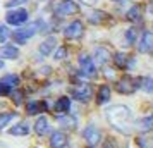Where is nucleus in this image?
I'll list each match as a JSON object with an SVG mask.
<instances>
[{
    "label": "nucleus",
    "instance_id": "20",
    "mask_svg": "<svg viewBox=\"0 0 153 148\" xmlns=\"http://www.w3.org/2000/svg\"><path fill=\"white\" fill-rule=\"evenodd\" d=\"M136 124H138V129H141V131H153V114L141 117Z\"/></svg>",
    "mask_w": 153,
    "mask_h": 148
},
{
    "label": "nucleus",
    "instance_id": "30",
    "mask_svg": "<svg viewBox=\"0 0 153 148\" xmlns=\"http://www.w3.org/2000/svg\"><path fill=\"white\" fill-rule=\"evenodd\" d=\"M10 93H12V90H10L9 86L0 83V97H7V95H10Z\"/></svg>",
    "mask_w": 153,
    "mask_h": 148
},
{
    "label": "nucleus",
    "instance_id": "26",
    "mask_svg": "<svg viewBox=\"0 0 153 148\" xmlns=\"http://www.w3.org/2000/svg\"><path fill=\"white\" fill-rule=\"evenodd\" d=\"M141 90H145L146 93H153V78L141 79Z\"/></svg>",
    "mask_w": 153,
    "mask_h": 148
},
{
    "label": "nucleus",
    "instance_id": "5",
    "mask_svg": "<svg viewBox=\"0 0 153 148\" xmlns=\"http://www.w3.org/2000/svg\"><path fill=\"white\" fill-rule=\"evenodd\" d=\"M28 21V10L26 9H12L5 14V22L12 26H21Z\"/></svg>",
    "mask_w": 153,
    "mask_h": 148
},
{
    "label": "nucleus",
    "instance_id": "14",
    "mask_svg": "<svg viewBox=\"0 0 153 148\" xmlns=\"http://www.w3.org/2000/svg\"><path fill=\"white\" fill-rule=\"evenodd\" d=\"M55 45H57L55 36H48V38L43 40V43H40V48L38 50H40L42 55H50L53 52V48H55Z\"/></svg>",
    "mask_w": 153,
    "mask_h": 148
},
{
    "label": "nucleus",
    "instance_id": "21",
    "mask_svg": "<svg viewBox=\"0 0 153 148\" xmlns=\"http://www.w3.org/2000/svg\"><path fill=\"white\" fill-rule=\"evenodd\" d=\"M69 109H71V98H67V97H60V98L55 102V112L67 114Z\"/></svg>",
    "mask_w": 153,
    "mask_h": 148
},
{
    "label": "nucleus",
    "instance_id": "24",
    "mask_svg": "<svg viewBox=\"0 0 153 148\" xmlns=\"http://www.w3.org/2000/svg\"><path fill=\"white\" fill-rule=\"evenodd\" d=\"M12 119H16V114L9 112V114H0V129H4L5 126H9V122Z\"/></svg>",
    "mask_w": 153,
    "mask_h": 148
},
{
    "label": "nucleus",
    "instance_id": "32",
    "mask_svg": "<svg viewBox=\"0 0 153 148\" xmlns=\"http://www.w3.org/2000/svg\"><path fill=\"white\" fill-rule=\"evenodd\" d=\"M10 95L14 97V102L17 103V105H19V103H22V93L21 91H12Z\"/></svg>",
    "mask_w": 153,
    "mask_h": 148
},
{
    "label": "nucleus",
    "instance_id": "18",
    "mask_svg": "<svg viewBox=\"0 0 153 148\" xmlns=\"http://www.w3.org/2000/svg\"><path fill=\"white\" fill-rule=\"evenodd\" d=\"M93 57H95V64H100V65H103L108 59H110V54H108V50L107 48H102V47H98V48H95V54H93Z\"/></svg>",
    "mask_w": 153,
    "mask_h": 148
},
{
    "label": "nucleus",
    "instance_id": "27",
    "mask_svg": "<svg viewBox=\"0 0 153 148\" xmlns=\"http://www.w3.org/2000/svg\"><path fill=\"white\" fill-rule=\"evenodd\" d=\"M26 110H28L29 115H35V114L40 112V103L38 102H28L26 103Z\"/></svg>",
    "mask_w": 153,
    "mask_h": 148
},
{
    "label": "nucleus",
    "instance_id": "36",
    "mask_svg": "<svg viewBox=\"0 0 153 148\" xmlns=\"http://www.w3.org/2000/svg\"><path fill=\"white\" fill-rule=\"evenodd\" d=\"M2 67H4V60H2V59H0V69H2Z\"/></svg>",
    "mask_w": 153,
    "mask_h": 148
},
{
    "label": "nucleus",
    "instance_id": "11",
    "mask_svg": "<svg viewBox=\"0 0 153 148\" xmlns=\"http://www.w3.org/2000/svg\"><path fill=\"white\" fill-rule=\"evenodd\" d=\"M50 145H52V148H65L67 147V136L62 131H53L50 136Z\"/></svg>",
    "mask_w": 153,
    "mask_h": 148
},
{
    "label": "nucleus",
    "instance_id": "15",
    "mask_svg": "<svg viewBox=\"0 0 153 148\" xmlns=\"http://www.w3.org/2000/svg\"><path fill=\"white\" fill-rule=\"evenodd\" d=\"M57 122L62 127H71V129L77 126V119L74 115H71V114H60V115H57Z\"/></svg>",
    "mask_w": 153,
    "mask_h": 148
},
{
    "label": "nucleus",
    "instance_id": "33",
    "mask_svg": "<svg viewBox=\"0 0 153 148\" xmlns=\"http://www.w3.org/2000/svg\"><path fill=\"white\" fill-rule=\"evenodd\" d=\"M19 4H22V0H9L5 5H7L9 9H10V7H16V5H19Z\"/></svg>",
    "mask_w": 153,
    "mask_h": 148
},
{
    "label": "nucleus",
    "instance_id": "4",
    "mask_svg": "<svg viewBox=\"0 0 153 148\" xmlns=\"http://www.w3.org/2000/svg\"><path fill=\"white\" fill-rule=\"evenodd\" d=\"M77 64H79V72H81L83 76L93 78V76L97 74V64H95V60H93L90 55L81 54V55L77 57Z\"/></svg>",
    "mask_w": 153,
    "mask_h": 148
},
{
    "label": "nucleus",
    "instance_id": "31",
    "mask_svg": "<svg viewBox=\"0 0 153 148\" xmlns=\"http://www.w3.org/2000/svg\"><path fill=\"white\" fill-rule=\"evenodd\" d=\"M65 55H67V48H64V47H62V48H59V50H57L55 59H57V60H62V59H64Z\"/></svg>",
    "mask_w": 153,
    "mask_h": 148
},
{
    "label": "nucleus",
    "instance_id": "16",
    "mask_svg": "<svg viewBox=\"0 0 153 148\" xmlns=\"http://www.w3.org/2000/svg\"><path fill=\"white\" fill-rule=\"evenodd\" d=\"M31 131V127H29L28 122H19V124H16L9 129V134H12V136H26L29 134Z\"/></svg>",
    "mask_w": 153,
    "mask_h": 148
},
{
    "label": "nucleus",
    "instance_id": "2",
    "mask_svg": "<svg viewBox=\"0 0 153 148\" xmlns=\"http://www.w3.org/2000/svg\"><path fill=\"white\" fill-rule=\"evenodd\" d=\"M141 79L143 78H132V76H122L115 85V90L122 95H131L136 90L141 88Z\"/></svg>",
    "mask_w": 153,
    "mask_h": 148
},
{
    "label": "nucleus",
    "instance_id": "34",
    "mask_svg": "<svg viewBox=\"0 0 153 148\" xmlns=\"http://www.w3.org/2000/svg\"><path fill=\"white\" fill-rule=\"evenodd\" d=\"M81 2H83L84 5H95L97 4V0H81Z\"/></svg>",
    "mask_w": 153,
    "mask_h": 148
},
{
    "label": "nucleus",
    "instance_id": "13",
    "mask_svg": "<svg viewBox=\"0 0 153 148\" xmlns=\"http://www.w3.org/2000/svg\"><path fill=\"white\" fill-rule=\"evenodd\" d=\"M35 131H36V134H38V136H45V134L50 131V122H48V119H47L45 115H40V117L36 119Z\"/></svg>",
    "mask_w": 153,
    "mask_h": 148
},
{
    "label": "nucleus",
    "instance_id": "7",
    "mask_svg": "<svg viewBox=\"0 0 153 148\" xmlns=\"http://www.w3.org/2000/svg\"><path fill=\"white\" fill-rule=\"evenodd\" d=\"M79 7L76 5V2H72V0H62V2H59L53 9V12H55L59 17H65V16H71V14H76Z\"/></svg>",
    "mask_w": 153,
    "mask_h": 148
},
{
    "label": "nucleus",
    "instance_id": "29",
    "mask_svg": "<svg viewBox=\"0 0 153 148\" xmlns=\"http://www.w3.org/2000/svg\"><path fill=\"white\" fill-rule=\"evenodd\" d=\"M134 35H136V29H127L126 38H127V43H129V45H132V43H134Z\"/></svg>",
    "mask_w": 153,
    "mask_h": 148
},
{
    "label": "nucleus",
    "instance_id": "28",
    "mask_svg": "<svg viewBox=\"0 0 153 148\" xmlns=\"http://www.w3.org/2000/svg\"><path fill=\"white\" fill-rule=\"evenodd\" d=\"M9 36H10V31L7 29V26L0 24V43H5L9 40Z\"/></svg>",
    "mask_w": 153,
    "mask_h": 148
},
{
    "label": "nucleus",
    "instance_id": "19",
    "mask_svg": "<svg viewBox=\"0 0 153 148\" xmlns=\"http://www.w3.org/2000/svg\"><path fill=\"white\" fill-rule=\"evenodd\" d=\"M108 98H110V86L108 85H102L100 86V90H98L97 102L100 103V105H103V103L108 102Z\"/></svg>",
    "mask_w": 153,
    "mask_h": 148
},
{
    "label": "nucleus",
    "instance_id": "12",
    "mask_svg": "<svg viewBox=\"0 0 153 148\" xmlns=\"http://www.w3.org/2000/svg\"><path fill=\"white\" fill-rule=\"evenodd\" d=\"M19 57V48L12 45H4L0 47V59H7V60H16Z\"/></svg>",
    "mask_w": 153,
    "mask_h": 148
},
{
    "label": "nucleus",
    "instance_id": "22",
    "mask_svg": "<svg viewBox=\"0 0 153 148\" xmlns=\"http://www.w3.org/2000/svg\"><path fill=\"white\" fill-rule=\"evenodd\" d=\"M0 83L9 86V88L12 90V88H16V86L19 85V76H17V74H5L4 78L0 79Z\"/></svg>",
    "mask_w": 153,
    "mask_h": 148
},
{
    "label": "nucleus",
    "instance_id": "6",
    "mask_svg": "<svg viewBox=\"0 0 153 148\" xmlns=\"http://www.w3.org/2000/svg\"><path fill=\"white\" fill-rule=\"evenodd\" d=\"M91 97H93V88L88 83H79L72 88V98L79 102H90Z\"/></svg>",
    "mask_w": 153,
    "mask_h": 148
},
{
    "label": "nucleus",
    "instance_id": "3",
    "mask_svg": "<svg viewBox=\"0 0 153 148\" xmlns=\"http://www.w3.org/2000/svg\"><path fill=\"white\" fill-rule=\"evenodd\" d=\"M43 22L42 21H36V22H31V24H28V26H24V28L21 29H16L14 33H12V38H14L17 43H26V40H29L31 36L35 35L36 31H43L42 29Z\"/></svg>",
    "mask_w": 153,
    "mask_h": 148
},
{
    "label": "nucleus",
    "instance_id": "25",
    "mask_svg": "<svg viewBox=\"0 0 153 148\" xmlns=\"http://www.w3.org/2000/svg\"><path fill=\"white\" fill-rule=\"evenodd\" d=\"M90 22H93V24H100V22L105 19V12H102V10H97V12H93V14H90Z\"/></svg>",
    "mask_w": 153,
    "mask_h": 148
},
{
    "label": "nucleus",
    "instance_id": "35",
    "mask_svg": "<svg viewBox=\"0 0 153 148\" xmlns=\"http://www.w3.org/2000/svg\"><path fill=\"white\" fill-rule=\"evenodd\" d=\"M103 148H114V143H112V141H105Z\"/></svg>",
    "mask_w": 153,
    "mask_h": 148
},
{
    "label": "nucleus",
    "instance_id": "9",
    "mask_svg": "<svg viewBox=\"0 0 153 148\" xmlns=\"http://www.w3.org/2000/svg\"><path fill=\"white\" fill-rule=\"evenodd\" d=\"M83 31H84V26H83V22L81 21H72L65 28V38H69V40H76V38H79V36L83 35Z\"/></svg>",
    "mask_w": 153,
    "mask_h": 148
},
{
    "label": "nucleus",
    "instance_id": "23",
    "mask_svg": "<svg viewBox=\"0 0 153 148\" xmlns=\"http://www.w3.org/2000/svg\"><path fill=\"white\" fill-rule=\"evenodd\" d=\"M127 19L131 22H139L141 21V5H132L129 10H127Z\"/></svg>",
    "mask_w": 153,
    "mask_h": 148
},
{
    "label": "nucleus",
    "instance_id": "1",
    "mask_svg": "<svg viewBox=\"0 0 153 148\" xmlns=\"http://www.w3.org/2000/svg\"><path fill=\"white\" fill-rule=\"evenodd\" d=\"M107 119L112 126L119 129L120 133H131L132 131V112L126 105H112L107 110Z\"/></svg>",
    "mask_w": 153,
    "mask_h": 148
},
{
    "label": "nucleus",
    "instance_id": "8",
    "mask_svg": "<svg viewBox=\"0 0 153 148\" xmlns=\"http://www.w3.org/2000/svg\"><path fill=\"white\" fill-rule=\"evenodd\" d=\"M83 136H84V140H86V143H88L90 147H97L98 143H100V140H102V131H100L97 126L90 124V126L84 127Z\"/></svg>",
    "mask_w": 153,
    "mask_h": 148
},
{
    "label": "nucleus",
    "instance_id": "10",
    "mask_svg": "<svg viewBox=\"0 0 153 148\" xmlns=\"http://www.w3.org/2000/svg\"><path fill=\"white\" fill-rule=\"evenodd\" d=\"M138 50L143 52V54H148L153 50V31H145L141 40L138 43Z\"/></svg>",
    "mask_w": 153,
    "mask_h": 148
},
{
    "label": "nucleus",
    "instance_id": "17",
    "mask_svg": "<svg viewBox=\"0 0 153 148\" xmlns=\"http://www.w3.org/2000/svg\"><path fill=\"white\" fill-rule=\"evenodd\" d=\"M114 60H115V64H117V67H124V69H129L132 65V62H134V59L129 55H126V54H115V57H114Z\"/></svg>",
    "mask_w": 153,
    "mask_h": 148
}]
</instances>
